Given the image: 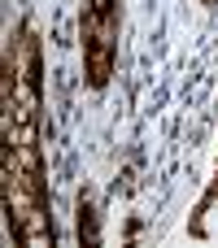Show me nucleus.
Here are the masks:
<instances>
[{
    "mask_svg": "<svg viewBox=\"0 0 218 248\" xmlns=\"http://www.w3.org/2000/svg\"><path fill=\"white\" fill-rule=\"evenodd\" d=\"M109 70H114V44H87V74L96 87L109 78Z\"/></svg>",
    "mask_w": 218,
    "mask_h": 248,
    "instance_id": "nucleus-1",
    "label": "nucleus"
},
{
    "mask_svg": "<svg viewBox=\"0 0 218 248\" xmlns=\"http://www.w3.org/2000/svg\"><path fill=\"white\" fill-rule=\"evenodd\" d=\"M192 231H197V235H218V196L201 209V218L192 222Z\"/></svg>",
    "mask_w": 218,
    "mask_h": 248,
    "instance_id": "nucleus-2",
    "label": "nucleus"
}]
</instances>
